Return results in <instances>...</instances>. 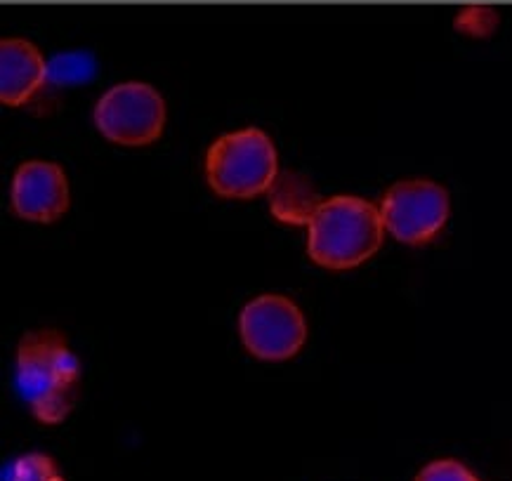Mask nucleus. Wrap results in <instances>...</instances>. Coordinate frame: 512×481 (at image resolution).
<instances>
[{
    "label": "nucleus",
    "mask_w": 512,
    "mask_h": 481,
    "mask_svg": "<svg viewBox=\"0 0 512 481\" xmlns=\"http://www.w3.org/2000/svg\"><path fill=\"white\" fill-rule=\"evenodd\" d=\"M45 62L34 45L22 38L0 43V100L10 107L29 102L45 81Z\"/></svg>",
    "instance_id": "nucleus-8"
},
{
    "label": "nucleus",
    "mask_w": 512,
    "mask_h": 481,
    "mask_svg": "<svg viewBox=\"0 0 512 481\" xmlns=\"http://www.w3.org/2000/svg\"><path fill=\"white\" fill-rule=\"evenodd\" d=\"M95 123L111 142L142 147L159 140L166 125L163 97L147 83H123L97 102Z\"/></svg>",
    "instance_id": "nucleus-4"
},
{
    "label": "nucleus",
    "mask_w": 512,
    "mask_h": 481,
    "mask_svg": "<svg viewBox=\"0 0 512 481\" xmlns=\"http://www.w3.org/2000/svg\"><path fill=\"white\" fill-rule=\"evenodd\" d=\"M416 481H477L475 474L465 470L456 460H437L418 474Z\"/></svg>",
    "instance_id": "nucleus-10"
},
{
    "label": "nucleus",
    "mask_w": 512,
    "mask_h": 481,
    "mask_svg": "<svg viewBox=\"0 0 512 481\" xmlns=\"http://www.w3.org/2000/svg\"><path fill=\"white\" fill-rule=\"evenodd\" d=\"M385 229L402 243H428L449 217V194L428 180L399 182L380 203Z\"/></svg>",
    "instance_id": "nucleus-6"
},
{
    "label": "nucleus",
    "mask_w": 512,
    "mask_h": 481,
    "mask_svg": "<svg viewBox=\"0 0 512 481\" xmlns=\"http://www.w3.org/2000/svg\"><path fill=\"white\" fill-rule=\"evenodd\" d=\"M239 328L248 352L265 361L295 357L307 335L303 312L284 295H262L248 302Z\"/></svg>",
    "instance_id": "nucleus-5"
},
{
    "label": "nucleus",
    "mask_w": 512,
    "mask_h": 481,
    "mask_svg": "<svg viewBox=\"0 0 512 481\" xmlns=\"http://www.w3.org/2000/svg\"><path fill=\"white\" fill-rule=\"evenodd\" d=\"M491 26H494V12L484 8L465 10L461 19H458V29L468 31V34H475V36L489 34Z\"/></svg>",
    "instance_id": "nucleus-11"
},
{
    "label": "nucleus",
    "mask_w": 512,
    "mask_h": 481,
    "mask_svg": "<svg viewBox=\"0 0 512 481\" xmlns=\"http://www.w3.org/2000/svg\"><path fill=\"white\" fill-rule=\"evenodd\" d=\"M307 227V253L317 265L350 269L380 248L385 224L380 210L369 201L357 196H333L314 206Z\"/></svg>",
    "instance_id": "nucleus-2"
},
{
    "label": "nucleus",
    "mask_w": 512,
    "mask_h": 481,
    "mask_svg": "<svg viewBox=\"0 0 512 481\" xmlns=\"http://www.w3.org/2000/svg\"><path fill=\"white\" fill-rule=\"evenodd\" d=\"M206 175L220 196L251 199L277 180V149L258 128L222 135L208 149Z\"/></svg>",
    "instance_id": "nucleus-3"
},
{
    "label": "nucleus",
    "mask_w": 512,
    "mask_h": 481,
    "mask_svg": "<svg viewBox=\"0 0 512 481\" xmlns=\"http://www.w3.org/2000/svg\"><path fill=\"white\" fill-rule=\"evenodd\" d=\"M5 481H64L57 465L43 453H29L10 465Z\"/></svg>",
    "instance_id": "nucleus-9"
},
{
    "label": "nucleus",
    "mask_w": 512,
    "mask_h": 481,
    "mask_svg": "<svg viewBox=\"0 0 512 481\" xmlns=\"http://www.w3.org/2000/svg\"><path fill=\"white\" fill-rule=\"evenodd\" d=\"M15 213L31 222H55L69 210V182L55 163L29 161L12 180Z\"/></svg>",
    "instance_id": "nucleus-7"
},
{
    "label": "nucleus",
    "mask_w": 512,
    "mask_h": 481,
    "mask_svg": "<svg viewBox=\"0 0 512 481\" xmlns=\"http://www.w3.org/2000/svg\"><path fill=\"white\" fill-rule=\"evenodd\" d=\"M81 364L57 331L26 333L17 347L15 385L31 413L45 425L62 423L74 411Z\"/></svg>",
    "instance_id": "nucleus-1"
}]
</instances>
